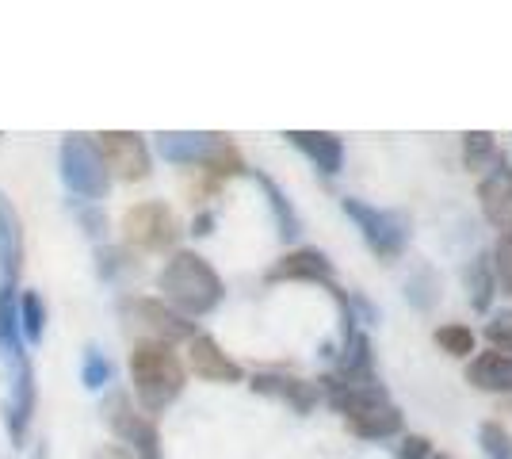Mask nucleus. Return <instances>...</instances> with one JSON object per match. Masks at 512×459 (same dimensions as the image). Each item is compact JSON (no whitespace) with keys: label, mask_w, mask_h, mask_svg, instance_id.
Returning <instances> with one entry per match:
<instances>
[{"label":"nucleus","mask_w":512,"mask_h":459,"mask_svg":"<svg viewBox=\"0 0 512 459\" xmlns=\"http://www.w3.org/2000/svg\"><path fill=\"white\" fill-rule=\"evenodd\" d=\"M188 368H192L199 379H207V383H226V387L245 379V368L222 352V345L214 341L211 333H195L192 341H188Z\"/></svg>","instance_id":"obj_15"},{"label":"nucleus","mask_w":512,"mask_h":459,"mask_svg":"<svg viewBox=\"0 0 512 459\" xmlns=\"http://www.w3.org/2000/svg\"><path fill=\"white\" fill-rule=\"evenodd\" d=\"M299 153H306L325 176H337L344 165V142L333 131H287L283 134Z\"/></svg>","instance_id":"obj_17"},{"label":"nucleus","mask_w":512,"mask_h":459,"mask_svg":"<svg viewBox=\"0 0 512 459\" xmlns=\"http://www.w3.org/2000/svg\"><path fill=\"white\" fill-rule=\"evenodd\" d=\"M428 459H451V456H444V452H432Z\"/></svg>","instance_id":"obj_34"},{"label":"nucleus","mask_w":512,"mask_h":459,"mask_svg":"<svg viewBox=\"0 0 512 459\" xmlns=\"http://www.w3.org/2000/svg\"><path fill=\"white\" fill-rule=\"evenodd\" d=\"M341 211L348 219L360 226L367 249L379 257V261H398L409 245V215L406 211H383V207H371L356 196L341 199Z\"/></svg>","instance_id":"obj_3"},{"label":"nucleus","mask_w":512,"mask_h":459,"mask_svg":"<svg viewBox=\"0 0 512 459\" xmlns=\"http://www.w3.org/2000/svg\"><path fill=\"white\" fill-rule=\"evenodd\" d=\"M478 203L490 226H505L512 219V165L505 157H497L490 169L478 180Z\"/></svg>","instance_id":"obj_16"},{"label":"nucleus","mask_w":512,"mask_h":459,"mask_svg":"<svg viewBox=\"0 0 512 459\" xmlns=\"http://www.w3.org/2000/svg\"><path fill=\"white\" fill-rule=\"evenodd\" d=\"M100 414H104L107 429L123 440V448H127V452H134L138 459H165L157 421L142 414V410L130 402V394L111 391L104 398V406H100Z\"/></svg>","instance_id":"obj_6"},{"label":"nucleus","mask_w":512,"mask_h":459,"mask_svg":"<svg viewBox=\"0 0 512 459\" xmlns=\"http://www.w3.org/2000/svg\"><path fill=\"white\" fill-rule=\"evenodd\" d=\"M478 444H482L486 459H512V433L501 425V421H482Z\"/></svg>","instance_id":"obj_26"},{"label":"nucleus","mask_w":512,"mask_h":459,"mask_svg":"<svg viewBox=\"0 0 512 459\" xmlns=\"http://www.w3.org/2000/svg\"><path fill=\"white\" fill-rule=\"evenodd\" d=\"M77 219H81L88 238H104L107 234V215L100 211V207H81V211H77Z\"/></svg>","instance_id":"obj_30"},{"label":"nucleus","mask_w":512,"mask_h":459,"mask_svg":"<svg viewBox=\"0 0 512 459\" xmlns=\"http://www.w3.org/2000/svg\"><path fill=\"white\" fill-rule=\"evenodd\" d=\"M81 379H85L88 391H100L107 379H111V364L100 349H88L85 352V364H81Z\"/></svg>","instance_id":"obj_27"},{"label":"nucleus","mask_w":512,"mask_h":459,"mask_svg":"<svg viewBox=\"0 0 512 459\" xmlns=\"http://www.w3.org/2000/svg\"><path fill=\"white\" fill-rule=\"evenodd\" d=\"M96 146H100V157L111 176H119L127 184H138L150 176V146L138 131H104L96 134Z\"/></svg>","instance_id":"obj_9"},{"label":"nucleus","mask_w":512,"mask_h":459,"mask_svg":"<svg viewBox=\"0 0 512 459\" xmlns=\"http://www.w3.org/2000/svg\"><path fill=\"white\" fill-rule=\"evenodd\" d=\"M8 368H12V383H8L4 417H8V437H12V444H23L31 414H35V372H31V360L27 356L12 360Z\"/></svg>","instance_id":"obj_13"},{"label":"nucleus","mask_w":512,"mask_h":459,"mask_svg":"<svg viewBox=\"0 0 512 459\" xmlns=\"http://www.w3.org/2000/svg\"><path fill=\"white\" fill-rule=\"evenodd\" d=\"M157 287L165 291V299H169L172 310L184 314V318H203V314H211V310H218L222 295H226L222 276L211 268V261L192 253V249L172 253L169 264H165L161 276H157Z\"/></svg>","instance_id":"obj_1"},{"label":"nucleus","mask_w":512,"mask_h":459,"mask_svg":"<svg viewBox=\"0 0 512 459\" xmlns=\"http://www.w3.org/2000/svg\"><path fill=\"white\" fill-rule=\"evenodd\" d=\"M180 219L172 215L169 203L161 199H146V203H134L127 215H123V238L127 245L142 249V253H165L180 241Z\"/></svg>","instance_id":"obj_7"},{"label":"nucleus","mask_w":512,"mask_h":459,"mask_svg":"<svg viewBox=\"0 0 512 459\" xmlns=\"http://www.w3.org/2000/svg\"><path fill=\"white\" fill-rule=\"evenodd\" d=\"M321 387V398L337 410L341 417H356V414H367V410H379L390 402V394H386L383 379L379 375H321L318 379Z\"/></svg>","instance_id":"obj_8"},{"label":"nucleus","mask_w":512,"mask_h":459,"mask_svg":"<svg viewBox=\"0 0 512 459\" xmlns=\"http://www.w3.org/2000/svg\"><path fill=\"white\" fill-rule=\"evenodd\" d=\"M119 314L127 322L130 333H142V341H157V345H176V341H192L195 322L184 314H176L169 303L150 299V295H127L119 303Z\"/></svg>","instance_id":"obj_5"},{"label":"nucleus","mask_w":512,"mask_h":459,"mask_svg":"<svg viewBox=\"0 0 512 459\" xmlns=\"http://www.w3.org/2000/svg\"><path fill=\"white\" fill-rule=\"evenodd\" d=\"M348 433L360 440H386V437H398L402 433V410L394 402H386L379 410H367V414L356 417H344Z\"/></svg>","instance_id":"obj_19"},{"label":"nucleus","mask_w":512,"mask_h":459,"mask_svg":"<svg viewBox=\"0 0 512 459\" xmlns=\"http://www.w3.org/2000/svg\"><path fill=\"white\" fill-rule=\"evenodd\" d=\"M211 230H214V215H211V211H199V215L192 219V234H195V238H207Z\"/></svg>","instance_id":"obj_32"},{"label":"nucleus","mask_w":512,"mask_h":459,"mask_svg":"<svg viewBox=\"0 0 512 459\" xmlns=\"http://www.w3.org/2000/svg\"><path fill=\"white\" fill-rule=\"evenodd\" d=\"M264 284H321L329 291V287L337 284V272H333V261L321 249L302 245V249H291L287 257H279L264 272Z\"/></svg>","instance_id":"obj_10"},{"label":"nucleus","mask_w":512,"mask_h":459,"mask_svg":"<svg viewBox=\"0 0 512 459\" xmlns=\"http://www.w3.org/2000/svg\"><path fill=\"white\" fill-rule=\"evenodd\" d=\"M490 264H493V280H497V287H501L505 295H512V219L497 230Z\"/></svg>","instance_id":"obj_24"},{"label":"nucleus","mask_w":512,"mask_h":459,"mask_svg":"<svg viewBox=\"0 0 512 459\" xmlns=\"http://www.w3.org/2000/svg\"><path fill=\"white\" fill-rule=\"evenodd\" d=\"M130 261H134V257L123 253V249H115V245H107V249L96 253V268H100V276H104V280H115L119 272H127Z\"/></svg>","instance_id":"obj_29"},{"label":"nucleus","mask_w":512,"mask_h":459,"mask_svg":"<svg viewBox=\"0 0 512 459\" xmlns=\"http://www.w3.org/2000/svg\"><path fill=\"white\" fill-rule=\"evenodd\" d=\"M230 138L226 134H211V131H165L157 134V150L165 161L172 165H184V169H203L214 157L218 146H226Z\"/></svg>","instance_id":"obj_12"},{"label":"nucleus","mask_w":512,"mask_h":459,"mask_svg":"<svg viewBox=\"0 0 512 459\" xmlns=\"http://www.w3.org/2000/svg\"><path fill=\"white\" fill-rule=\"evenodd\" d=\"M432 341L440 345V349L455 356V360H470V352L478 345V337H474V329L470 326H459V322H448V326H440L432 333Z\"/></svg>","instance_id":"obj_25"},{"label":"nucleus","mask_w":512,"mask_h":459,"mask_svg":"<svg viewBox=\"0 0 512 459\" xmlns=\"http://www.w3.org/2000/svg\"><path fill=\"white\" fill-rule=\"evenodd\" d=\"M130 379H134V394L142 402L146 414H161L180 398L188 375L180 356L172 345H157V341H138L130 352Z\"/></svg>","instance_id":"obj_2"},{"label":"nucleus","mask_w":512,"mask_h":459,"mask_svg":"<svg viewBox=\"0 0 512 459\" xmlns=\"http://www.w3.org/2000/svg\"><path fill=\"white\" fill-rule=\"evenodd\" d=\"M467 383L490 394H512V356L509 352H478L467 364Z\"/></svg>","instance_id":"obj_18"},{"label":"nucleus","mask_w":512,"mask_h":459,"mask_svg":"<svg viewBox=\"0 0 512 459\" xmlns=\"http://www.w3.org/2000/svg\"><path fill=\"white\" fill-rule=\"evenodd\" d=\"M249 387L264 398H279L287 402L295 414H314L321 402V387L314 379H302V375H287V372H256L249 379Z\"/></svg>","instance_id":"obj_11"},{"label":"nucleus","mask_w":512,"mask_h":459,"mask_svg":"<svg viewBox=\"0 0 512 459\" xmlns=\"http://www.w3.org/2000/svg\"><path fill=\"white\" fill-rule=\"evenodd\" d=\"M23 272V219L12 199L0 192V287L20 291Z\"/></svg>","instance_id":"obj_14"},{"label":"nucleus","mask_w":512,"mask_h":459,"mask_svg":"<svg viewBox=\"0 0 512 459\" xmlns=\"http://www.w3.org/2000/svg\"><path fill=\"white\" fill-rule=\"evenodd\" d=\"M467 291H470V306L474 310H490L493 295H497V280H493V264L490 257H474L467 268Z\"/></svg>","instance_id":"obj_22"},{"label":"nucleus","mask_w":512,"mask_h":459,"mask_svg":"<svg viewBox=\"0 0 512 459\" xmlns=\"http://www.w3.org/2000/svg\"><path fill=\"white\" fill-rule=\"evenodd\" d=\"M486 341L493 352H509L512 356V310H501L486 322Z\"/></svg>","instance_id":"obj_28"},{"label":"nucleus","mask_w":512,"mask_h":459,"mask_svg":"<svg viewBox=\"0 0 512 459\" xmlns=\"http://www.w3.org/2000/svg\"><path fill=\"white\" fill-rule=\"evenodd\" d=\"M16 322H20V337L39 345L46 333V303L39 291H20L16 295Z\"/></svg>","instance_id":"obj_21"},{"label":"nucleus","mask_w":512,"mask_h":459,"mask_svg":"<svg viewBox=\"0 0 512 459\" xmlns=\"http://www.w3.org/2000/svg\"><path fill=\"white\" fill-rule=\"evenodd\" d=\"M58 165H62L65 188L73 196L96 203V199H104L111 192V173H107L104 157H100L96 138H88V134H65Z\"/></svg>","instance_id":"obj_4"},{"label":"nucleus","mask_w":512,"mask_h":459,"mask_svg":"<svg viewBox=\"0 0 512 459\" xmlns=\"http://www.w3.org/2000/svg\"><path fill=\"white\" fill-rule=\"evenodd\" d=\"M497 142L490 131H467L463 134V165L470 173H486L493 161H497Z\"/></svg>","instance_id":"obj_23"},{"label":"nucleus","mask_w":512,"mask_h":459,"mask_svg":"<svg viewBox=\"0 0 512 459\" xmlns=\"http://www.w3.org/2000/svg\"><path fill=\"white\" fill-rule=\"evenodd\" d=\"M253 176H256V184L264 188V196H268V207H272V219H276L279 238L295 241L302 234V219H299V211H295V203L287 199V192H283L268 173H260V169H256Z\"/></svg>","instance_id":"obj_20"},{"label":"nucleus","mask_w":512,"mask_h":459,"mask_svg":"<svg viewBox=\"0 0 512 459\" xmlns=\"http://www.w3.org/2000/svg\"><path fill=\"white\" fill-rule=\"evenodd\" d=\"M432 456V440L421 437V433H409L398 448V459H428Z\"/></svg>","instance_id":"obj_31"},{"label":"nucleus","mask_w":512,"mask_h":459,"mask_svg":"<svg viewBox=\"0 0 512 459\" xmlns=\"http://www.w3.org/2000/svg\"><path fill=\"white\" fill-rule=\"evenodd\" d=\"M92 459H138V456H134V452H127L123 444H104V448H100Z\"/></svg>","instance_id":"obj_33"}]
</instances>
